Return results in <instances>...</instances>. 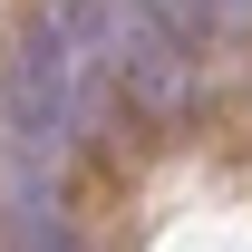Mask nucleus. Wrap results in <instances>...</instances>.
Wrapping results in <instances>:
<instances>
[{"label": "nucleus", "instance_id": "nucleus-1", "mask_svg": "<svg viewBox=\"0 0 252 252\" xmlns=\"http://www.w3.org/2000/svg\"><path fill=\"white\" fill-rule=\"evenodd\" d=\"M0 107H10V136L30 156H68L88 146L97 107H107V68L59 10H39L30 30L10 39V68H0Z\"/></svg>", "mask_w": 252, "mask_h": 252}]
</instances>
